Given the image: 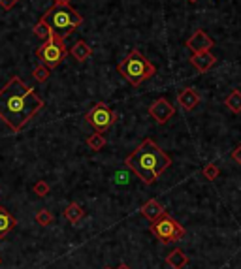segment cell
<instances>
[{
	"instance_id": "cell-1",
	"label": "cell",
	"mask_w": 241,
	"mask_h": 269,
	"mask_svg": "<svg viewBox=\"0 0 241 269\" xmlns=\"http://www.w3.org/2000/svg\"><path fill=\"white\" fill-rule=\"evenodd\" d=\"M42 107V98L17 75H13L0 88V121H4V125L10 126V130L15 134L23 130Z\"/></svg>"
},
{
	"instance_id": "cell-2",
	"label": "cell",
	"mask_w": 241,
	"mask_h": 269,
	"mask_svg": "<svg viewBox=\"0 0 241 269\" xmlns=\"http://www.w3.org/2000/svg\"><path fill=\"white\" fill-rule=\"evenodd\" d=\"M124 166H128L130 171L136 173L145 185H153L166 171L168 166H172V158L153 139L147 138L126 157Z\"/></svg>"
},
{
	"instance_id": "cell-3",
	"label": "cell",
	"mask_w": 241,
	"mask_h": 269,
	"mask_svg": "<svg viewBox=\"0 0 241 269\" xmlns=\"http://www.w3.org/2000/svg\"><path fill=\"white\" fill-rule=\"evenodd\" d=\"M117 72L123 75L130 85L138 87V85H142L143 81L151 79L156 74V66L151 61H147L138 49H132L117 64Z\"/></svg>"
},
{
	"instance_id": "cell-4",
	"label": "cell",
	"mask_w": 241,
	"mask_h": 269,
	"mask_svg": "<svg viewBox=\"0 0 241 269\" xmlns=\"http://www.w3.org/2000/svg\"><path fill=\"white\" fill-rule=\"evenodd\" d=\"M42 21H45L55 34L66 40L70 34H74L75 28H79L83 25V15H79V12H75L72 6H53L43 13Z\"/></svg>"
},
{
	"instance_id": "cell-5",
	"label": "cell",
	"mask_w": 241,
	"mask_h": 269,
	"mask_svg": "<svg viewBox=\"0 0 241 269\" xmlns=\"http://www.w3.org/2000/svg\"><path fill=\"white\" fill-rule=\"evenodd\" d=\"M66 55H68V47L64 44V38L55 34L53 31H51L49 36L43 40V44L36 49V56L42 61L43 66H47L49 70L57 68L64 61Z\"/></svg>"
},
{
	"instance_id": "cell-6",
	"label": "cell",
	"mask_w": 241,
	"mask_h": 269,
	"mask_svg": "<svg viewBox=\"0 0 241 269\" xmlns=\"http://www.w3.org/2000/svg\"><path fill=\"white\" fill-rule=\"evenodd\" d=\"M151 233H153L156 239H160L162 243H173V241H179V239L185 237L186 232H185V228L173 219V217L164 213L162 217L153 220Z\"/></svg>"
},
{
	"instance_id": "cell-7",
	"label": "cell",
	"mask_w": 241,
	"mask_h": 269,
	"mask_svg": "<svg viewBox=\"0 0 241 269\" xmlns=\"http://www.w3.org/2000/svg\"><path fill=\"white\" fill-rule=\"evenodd\" d=\"M85 121L93 126L98 134H104V132H108L113 125H115L117 113L113 111L108 104L98 102V104H94V106L91 107V111L85 115Z\"/></svg>"
},
{
	"instance_id": "cell-8",
	"label": "cell",
	"mask_w": 241,
	"mask_h": 269,
	"mask_svg": "<svg viewBox=\"0 0 241 269\" xmlns=\"http://www.w3.org/2000/svg\"><path fill=\"white\" fill-rule=\"evenodd\" d=\"M149 115L158 123V125H164L175 115V107L172 106V102L168 98H158L155 100L151 106H149Z\"/></svg>"
},
{
	"instance_id": "cell-9",
	"label": "cell",
	"mask_w": 241,
	"mask_h": 269,
	"mask_svg": "<svg viewBox=\"0 0 241 269\" xmlns=\"http://www.w3.org/2000/svg\"><path fill=\"white\" fill-rule=\"evenodd\" d=\"M215 45V42L211 40L204 31H196L189 40H186V47L192 53H202V51H209Z\"/></svg>"
},
{
	"instance_id": "cell-10",
	"label": "cell",
	"mask_w": 241,
	"mask_h": 269,
	"mask_svg": "<svg viewBox=\"0 0 241 269\" xmlns=\"http://www.w3.org/2000/svg\"><path fill=\"white\" fill-rule=\"evenodd\" d=\"M189 63L198 70V72L204 74V72H207V70H211L215 66L217 58H215V55H211L209 51H202V53H192V56L189 58Z\"/></svg>"
},
{
	"instance_id": "cell-11",
	"label": "cell",
	"mask_w": 241,
	"mask_h": 269,
	"mask_svg": "<svg viewBox=\"0 0 241 269\" xmlns=\"http://www.w3.org/2000/svg\"><path fill=\"white\" fill-rule=\"evenodd\" d=\"M177 104H179L185 111H192V109L200 104V94L192 87L183 88V91H179V94H177Z\"/></svg>"
},
{
	"instance_id": "cell-12",
	"label": "cell",
	"mask_w": 241,
	"mask_h": 269,
	"mask_svg": "<svg viewBox=\"0 0 241 269\" xmlns=\"http://www.w3.org/2000/svg\"><path fill=\"white\" fill-rule=\"evenodd\" d=\"M140 213H142L145 219H149L153 222V220H156L158 217H162L166 211H164V207H162V203L158 200H149L140 207Z\"/></svg>"
},
{
	"instance_id": "cell-13",
	"label": "cell",
	"mask_w": 241,
	"mask_h": 269,
	"mask_svg": "<svg viewBox=\"0 0 241 269\" xmlns=\"http://www.w3.org/2000/svg\"><path fill=\"white\" fill-rule=\"evenodd\" d=\"M15 224H17V222H15V217L8 211L6 207L0 205V239L6 237L8 233L15 228Z\"/></svg>"
},
{
	"instance_id": "cell-14",
	"label": "cell",
	"mask_w": 241,
	"mask_h": 269,
	"mask_svg": "<svg viewBox=\"0 0 241 269\" xmlns=\"http://www.w3.org/2000/svg\"><path fill=\"white\" fill-rule=\"evenodd\" d=\"M68 53L74 56L77 63H85L87 58L93 55V47L87 44L85 40H77V42L72 45V49H70Z\"/></svg>"
},
{
	"instance_id": "cell-15",
	"label": "cell",
	"mask_w": 241,
	"mask_h": 269,
	"mask_svg": "<svg viewBox=\"0 0 241 269\" xmlns=\"http://www.w3.org/2000/svg\"><path fill=\"white\" fill-rule=\"evenodd\" d=\"M189 262H191V260H189V256L183 252V249H175V251H172L166 256V263L172 269H183L185 265H189Z\"/></svg>"
},
{
	"instance_id": "cell-16",
	"label": "cell",
	"mask_w": 241,
	"mask_h": 269,
	"mask_svg": "<svg viewBox=\"0 0 241 269\" xmlns=\"http://www.w3.org/2000/svg\"><path fill=\"white\" fill-rule=\"evenodd\" d=\"M64 217H66V220L68 222H72V224H77L83 217H85V211H83V207L79 205V203H75V201H72L66 209H64Z\"/></svg>"
},
{
	"instance_id": "cell-17",
	"label": "cell",
	"mask_w": 241,
	"mask_h": 269,
	"mask_svg": "<svg viewBox=\"0 0 241 269\" xmlns=\"http://www.w3.org/2000/svg\"><path fill=\"white\" fill-rule=\"evenodd\" d=\"M224 104L232 113H241V91H237V88L232 91L228 94V98L224 100Z\"/></svg>"
},
{
	"instance_id": "cell-18",
	"label": "cell",
	"mask_w": 241,
	"mask_h": 269,
	"mask_svg": "<svg viewBox=\"0 0 241 269\" xmlns=\"http://www.w3.org/2000/svg\"><path fill=\"white\" fill-rule=\"evenodd\" d=\"M87 145H89V149L100 151L105 145V138L102 136V134L96 132V134H93V136H89V138H87Z\"/></svg>"
},
{
	"instance_id": "cell-19",
	"label": "cell",
	"mask_w": 241,
	"mask_h": 269,
	"mask_svg": "<svg viewBox=\"0 0 241 269\" xmlns=\"http://www.w3.org/2000/svg\"><path fill=\"white\" fill-rule=\"evenodd\" d=\"M49 75H51V70L47 68V66H43V64L36 66L34 72H32V77H34L38 83H45L47 79H49Z\"/></svg>"
},
{
	"instance_id": "cell-20",
	"label": "cell",
	"mask_w": 241,
	"mask_h": 269,
	"mask_svg": "<svg viewBox=\"0 0 241 269\" xmlns=\"http://www.w3.org/2000/svg\"><path fill=\"white\" fill-rule=\"evenodd\" d=\"M53 219H55V217H53V213H51L49 209H40L36 213V217H34V220H36L40 226H49L51 222H53Z\"/></svg>"
},
{
	"instance_id": "cell-21",
	"label": "cell",
	"mask_w": 241,
	"mask_h": 269,
	"mask_svg": "<svg viewBox=\"0 0 241 269\" xmlns=\"http://www.w3.org/2000/svg\"><path fill=\"white\" fill-rule=\"evenodd\" d=\"M32 32H34V34H36L38 38H42V40H45V38H47V36H49V34H51V28H49V25H47L45 21H42V19H40V21H38L36 25H34Z\"/></svg>"
},
{
	"instance_id": "cell-22",
	"label": "cell",
	"mask_w": 241,
	"mask_h": 269,
	"mask_svg": "<svg viewBox=\"0 0 241 269\" xmlns=\"http://www.w3.org/2000/svg\"><path fill=\"white\" fill-rule=\"evenodd\" d=\"M202 173H204L205 179H209V181H215L217 177L221 175V169H219V166H217V164H207Z\"/></svg>"
},
{
	"instance_id": "cell-23",
	"label": "cell",
	"mask_w": 241,
	"mask_h": 269,
	"mask_svg": "<svg viewBox=\"0 0 241 269\" xmlns=\"http://www.w3.org/2000/svg\"><path fill=\"white\" fill-rule=\"evenodd\" d=\"M32 190H34V194H36V196H40V198H45V196L49 194L51 187L45 181H38L36 185L32 187Z\"/></svg>"
},
{
	"instance_id": "cell-24",
	"label": "cell",
	"mask_w": 241,
	"mask_h": 269,
	"mask_svg": "<svg viewBox=\"0 0 241 269\" xmlns=\"http://www.w3.org/2000/svg\"><path fill=\"white\" fill-rule=\"evenodd\" d=\"M19 0H0V6L4 8V10H12L15 4H17Z\"/></svg>"
},
{
	"instance_id": "cell-25",
	"label": "cell",
	"mask_w": 241,
	"mask_h": 269,
	"mask_svg": "<svg viewBox=\"0 0 241 269\" xmlns=\"http://www.w3.org/2000/svg\"><path fill=\"white\" fill-rule=\"evenodd\" d=\"M232 158H234L235 162H237V164L241 166V143L234 149V153H232Z\"/></svg>"
},
{
	"instance_id": "cell-26",
	"label": "cell",
	"mask_w": 241,
	"mask_h": 269,
	"mask_svg": "<svg viewBox=\"0 0 241 269\" xmlns=\"http://www.w3.org/2000/svg\"><path fill=\"white\" fill-rule=\"evenodd\" d=\"M53 6H57V8L70 6V0H53Z\"/></svg>"
},
{
	"instance_id": "cell-27",
	"label": "cell",
	"mask_w": 241,
	"mask_h": 269,
	"mask_svg": "<svg viewBox=\"0 0 241 269\" xmlns=\"http://www.w3.org/2000/svg\"><path fill=\"white\" fill-rule=\"evenodd\" d=\"M117 269H130V267H128V265H126V263H121V265H119Z\"/></svg>"
},
{
	"instance_id": "cell-28",
	"label": "cell",
	"mask_w": 241,
	"mask_h": 269,
	"mask_svg": "<svg viewBox=\"0 0 241 269\" xmlns=\"http://www.w3.org/2000/svg\"><path fill=\"white\" fill-rule=\"evenodd\" d=\"M189 2H191V4H194V2H198V0H189Z\"/></svg>"
},
{
	"instance_id": "cell-29",
	"label": "cell",
	"mask_w": 241,
	"mask_h": 269,
	"mask_svg": "<svg viewBox=\"0 0 241 269\" xmlns=\"http://www.w3.org/2000/svg\"><path fill=\"white\" fill-rule=\"evenodd\" d=\"M104 269H112V267H104Z\"/></svg>"
},
{
	"instance_id": "cell-30",
	"label": "cell",
	"mask_w": 241,
	"mask_h": 269,
	"mask_svg": "<svg viewBox=\"0 0 241 269\" xmlns=\"http://www.w3.org/2000/svg\"><path fill=\"white\" fill-rule=\"evenodd\" d=\"M0 263H2V258H0Z\"/></svg>"
}]
</instances>
